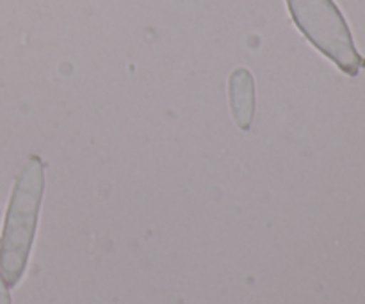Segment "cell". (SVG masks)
<instances>
[{
    "label": "cell",
    "instance_id": "obj_4",
    "mask_svg": "<svg viewBox=\"0 0 365 304\" xmlns=\"http://www.w3.org/2000/svg\"><path fill=\"white\" fill-rule=\"evenodd\" d=\"M0 304H11L9 290H7V285L4 283L2 276H0Z\"/></svg>",
    "mask_w": 365,
    "mask_h": 304
},
{
    "label": "cell",
    "instance_id": "obj_1",
    "mask_svg": "<svg viewBox=\"0 0 365 304\" xmlns=\"http://www.w3.org/2000/svg\"><path fill=\"white\" fill-rule=\"evenodd\" d=\"M43 191L45 167L41 157L32 155L14 180L0 239V276L7 288L16 287L27 269L38 228Z\"/></svg>",
    "mask_w": 365,
    "mask_h": 304
},
{
    "label": "cell",
    "instance_id": "obj_2",
    "mask_svg": "<svg viewBox=\"0 0 365 304\" xmlns=\"http://www.w3.org/2000/svg\"><path fill=\"white\" fill-rule=\"evenodd\" d=\"M287 6L305 38L346 75L356 77L365 59L356 50L351 31L334 0H287Z\"/></svg>",
    "mask_w": 365,
    "mask_h": 304
},
{
    "label": "cell",
    "instance_id": "obj_3",
    "mask_svg": "<svg viewBox=\"0 0 365 304\" xmlns=\"http://www.w3.org/2000/svg\"><path fill=\"white\" fill-rule=\"evenodd\" d=\"M230 107L235 123L248 130L255 114V82L245 68H237L230 75Z\"/></svg>",
    "mask_w": 365,
    "mask_h": 304
}]
</instances>
